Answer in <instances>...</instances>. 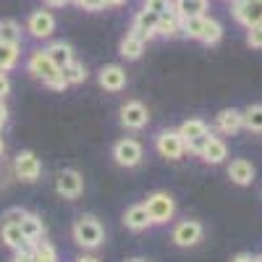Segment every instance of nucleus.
Listing matches in <instances>:
<instances>
[{"label":"nucleus","mask_w":262,"mask_h":262,"mask_svg":"<svg viewBox=\"0 0 262 262\" xmlns=\"http://www.w3.org/2000/svg\"><path fill=\"white\" fill-rule=\"evenodd\" d=\"M228 179H231L233 184H238V186H249V184L254 181V168H252V163H247V160H233V163L228 165Z\"/></svg>","instance_id":"obj_15"},{"label":"nucleus","mask_w":262,"mask_h":262,"mask_svg":"<svg viewBox=\"0 0 262 262\" xmlns=\"http://www.w3.org/2000/svg\"><path fill=\"white\" fill-rule=\"evenodd\" d=\"M76 262H100V259H97V257H79Z\"/></svg>","instance_id":"obj_42"},{"label":"nucleus","mask_w":262,"mask_h":262,"mask_svg":"<svg viewBox=\"0 0 262 262\" xmlns=\"http://www.w3.org/2000/svg\"><path fill=\"white\" fill-rule=\"evenodd\" d=\"M226 155H228L226 142H223V139H217V137H210V142H207L205 149H202V158H205L207 163L217 165V163H223V160H226Z\"/></svg>","instance_id":"obj_20"},{"label":"nucleus","mask_w":262,"mask_h":262,"mask_svg":"<svg viewBox=\"0 0 262 262\" xmlns=\"http://www.w3.org/2000/svg\"><path fill=\"white\" fill-rule=\"evenodd\" d=\"M27 217V212L21 210V207H13V210H8L6 215H3V223H16V226H21V221Z\"/></svg>","instance_id":"obj_35"},{"label":"nucleus","mask_w":262,"mask_h":262,"mask_svg":"<svg viewBox=\"0 0 262 262\" xmlns=\"http://www.w3.org/2000/svg\"><path fill=\"white\" fill-rule=\"evenodd\" d=\"M254 262H262V257H254Z\"/></svg>","instance_id":"obj_44"},{"label":"nucleus","mask_w":262,"mask_h":262,"mask_svg":"<svg viewBox=\"0 0 262 262\" xmlns=\"http://www.w3.org/2000/svg\"><path fill=\"white\" fill-rule=\"evenodd\" d=\"M223 37V27H221V21H215V18H205V27L200 32V42H205V45H217Z\"/></svg>","instance_id":"obj_24"},{"label":"nucleus","mask_w":262,"mask_h":262,"mask_svg":"<svg viewBox=\"0 0 262 262\" xmlns=\"http://www.w3.org/2000/svg\"><path fill=\"white\" fill-rule=\"evenodd\" d=\"M45 53H48V58L53 60V66H55L58 71H63L66 66L74 60V53H71V48L66 45V42H53V45H50Z\"/></svg>","instance_id":"obj_19"},{"label":"nucleus","mask_w":262,"mask_h":262,"mask_svg":"<svg viewBox=\"0 0 262 262\" xmlns=\"http://www.w3.org/2000/svg\"><path fill=\"white\" fill-rule=\"evenodd\" d=\"M29 252H32L34 262H58V257H55V249H53L48 242H39V238L29 244Z\"/></svg>","instance_id":"obj_26"},{"label":"nucleus","mask_w":262,"mask_h":262,"mask_svg":"<svg viewBox=\"0 0 262 262\" xmlns=\"http://www.w3.org/2000/svg\"><path fill=\"white\" fill-rule=\"evenodd\" d=\"M147 212L152 217V223H168L173 212H176V205H173V196L165 194V191H158V194H152L149 200H147Z\"/></svg>","instance_id":"obj_2"},{"label":"nucleus","mask_w":262,"mask_h":262,"mask_svg":"<svg viewBox=\"0 0 262 262\" xmlns=\"http://www.w3.org/2000/svg\"><path fill=\"white\" fill-rule=\"evenodd\" d=\"M149 121V113L142 102H126L121 107V123L126 128H144Z\"/></svg>","instance_id":"obj_9"},{"label":"nucleus","mask_w":262,"mask_h":262,"mask_svg":"<svg viewBox=\"0 0 262 262\" xmlns=\"http://www.w3.org/2000/svg\"><path fill=\"white\" fill-rule=\"evenodd\" d=\"M123 223H126V228H131V231H144V228L152 223V217H149V212H147L144 205H134V207L126 210Z\"/></svg>","instance_id":"obj_16"},{"label":"nucleus","mask_w":262,"mask_h":262,"mask_svg":"<svg viewBox=\"0 0 262 262\" xmlns=\"http://www.w3.org/2000/svg\"><path fill=\"white\" fill-rule=\"evenodd\" d=\"M16 173H18V179H24V181H37L39 173H42V165L32 152H21L16 158Z\"/></svg>","instance_id":"obj_12"},{"label":"nucleus","mask_w":262,"mask_h":262,"mask_svg":"<svg viewBox=\"0 0 262 262\" xmlns=\"http://www.w3.org/2000/svg\"><path fill=\"white\" fill-rule=\"evenodd\" d=\"M158 152L163 158H170V160H179L181 155H184V149H186V144H184V137L179 134V131H163V134H158Z\"/></svg>","instance_id":"obj_5"},{"label":"nucleus","mask_w":262,"mask_h":262,"mask_svg":"<svg viewBox=\"0 0 262 262\" xmlns=\"http://www.w3.org/2000/svg\"><path fill=\"white\" fill-rule=\"evenodd\" d=\"M170 3L173 0H144V11H152V13H165V11H170Z\"/></svg>","instance_id":"obj_32"},{"label":"nucleus","mask_w":262,"mask_h":262,"mask_svg":"<svg viewBox=\"0 0 262 262\" xmlns=\"http://www.w3.org/2000/svg\"><path fill=\"white\" fill-rule=\"evenodd\" d=\"M29 71H32L34 76H39L45 84H48L53 76H58V69L53 66V60L48 58V53H45V50L32 53V58H29Z\"/></svg>","instance_id":"obj_11"},{"label":"nucleus","mask_w":262,"mask_h":262,"mask_svg":"<svg viewBox=\"0 0 262 262\" xmlns=\"http://www.w3.org/2000/svg\"><path fill=\"white\" fill-rule=\"evenodd\" d=\"M131 262H144V259H131Z\"/></svg>","instance_id":"obj_46"},{"label":"nucleus","mask_w":262,"mask_h":262,"mask_svg":"<svg viewBox=\"0 0 262 262\" xmlns=\"http://www.w3.org/2000/svg\"><path fill=\"white\" fill-rule=\"evenodd\" d=\"M0 152H3V139H0Z\"/></svg>","instance_id":"obj_45"},{"label":"nucleus","mask_w":262,"mask_h":262,"mask_svg":"<svg viewBox=\"0 0 262 262\" xmlns=\"http://www.w3.org/2000/svg\"><path fill=\"white\" fill-rule=\"evenodd\" d=\"M233 18L244 27L262 24V0H236L233 3Z\"/></svg>","instance_id":"obj_3"},{"label":"nucleus","mask_w":262,"mask_h":262,"mask_svg":"<svg viewBox=\"0 0 262 262\" xmlns=\"http://www.w3.org/2000/svg\"><path fill=\"white\" fill-rule=\"evenodd\" d=\"M0 233H3V242H6L11 249H24V247L29 244L27 236H24V231H21V226H16V223H3Z\"/></svg>","instance_id":"obj_21"},{"label":"nucleus","mask_w":262,"mask_h":262,"mask_svg":"<svg viewBox=\"0 0 262 262\" xmlns=\"http://www.w3.org/2000/svg\"><path fill=\"white\" fill-rule=\"evenodd\" d=\"M21 231H24V236H27V242L32 244V242H37V238H42V231H45V226H42V221L37 215H29L27 212V217L21 221ZM27 244V247H29Z\"/></svg>","instance_id":"obj_25"},{"label":"nucleus","mask_w":262,"mask_h":262,"mask_svg":"<svg viewBox=\"0 0 262 262\" xmlns=\"http://www.w3.org/2000/svg\"><path fill=\"white\" fill-rule=\"evenodd\" d=\"M179 134L184 137V142H191V139H196V137H205V134H210V128H207V123H205V121H200V118H191V121H184V123H181Z\"/></svg>","instance_id":"obj_23"},{"label":"nucleus","mask_w":262,"mask_h":262,"mask_svg":"<svg viewBox=\"0 0 262 262\" xmlns=\"http://www.w3.org/2000/svg\"><path fill=\"white\" fill-rule=\"evenodd\" d=\"M200 238H202V226L196 221H184L173 228V242L179 247H194L200 244Z\"/></svg>","instance_id":"obj_10"},{"label":"nucleus","mask_w":262,"mask_h":262,"mask_svg":"<svg viewBox=\"0 0 262 262\" xmlns=\"http://www.w3.org/2000/svg\"><path fill=\"white\" fill-rule=\"evenodd\" d=\"M155 27H158V13H152V11H144V8H142V11L134 16L131 34L139 37L142 42H147V39H152V37H158V34H155Z\"/></svg>","instance_id":"obj_8"},{"label":"nucleus","mask_w":262,"mask_h":262,"mask_svg":"<svg viewBox=\"0 0 262 262\" xmlns=\"http://www.w3.org/2000/svg\"><path fill=\"white\" fill-rule=\"evenodd\" d=\"M100 86L107 92H118L126 86V71L121 66H105L100 71Z\"/></svg>","instance_id":"obj_13"},{"label":"nucleus","mask_w":262,"mask_h":262,"mask_svg":"<svg viewBox=\"0 0 262 262\" xmlns=\"http://www.w3.org/2000/svg\"><path fill=\"white\" fill-rule=\"evenodd\" d=\"M55 189H58L60 196H66V200H76L84 191V179L76 170H60L58 179H55Z\"/></svg>","instance_id":"obj_4"},{"label":"nucleus","mask_w":262,"mask_h":262,"mask_svg":"<svg viewBox=\"0 0 262 262\" xmlns=\"http://www.w3.org/2000/svg\"><path fill=\"white\" fill-rule=\"evenodd\" d=\"M244 126V113L236 111V107H226V111L217 113V128L223 131V134H233Z\"/></svg>","instance_id":"obj_14"},{"label":"nucleus","mask_w":262,"mask_h":262,"mask_svg":"<svg viewBox=\"0 0 262 262\" xmlns=\"http://www.w3.org/2000/svg\"><path fill=\"white\" fill-rule=\"evenodd\" d=\"M45 6H50V8H63L66 3H71V0H42Z\"/></svg>","instance_id":"obj_39"},{"label":"nucleus","mask_w":262,"mask_h":262,"mask_svg":"<svg viewBox=\"0 0 262 262\" xmlns=\"http://www.w3.org/2000/svg\"><path fill=\"white\" fill-rule=\"evenodd\" d=\"M48 86H50V90H66V86H69V81H66L63 71H58V76H53V79L48 81Z\"/></svg>","instance_id":"obj_36"},{"label":"nucleus","mask_w":262,"mask_h":262,"mask_svg":"<svg viewBox=\"0 0 262 262\" xmlns=\"http://www.w3.org/2000/svg\"><path fill=\"white\" fill-rule=\"evenodd\" d=\"M142 53H144V42L128 32V34L121 39V55H123L126 60H137Z\"/></svg>","instance_id":"obj_22"},{"label":"nucleus","mask_w":262,"mask_h":262,"mask_svg":"<svg viewBox=\"0 0 262 262\" xmlns=\"http://www.w3.org/2000/svg\"><path fill=\"white\" fill-rule=\"evenodd\" d=\"M226 3H236V0H226Z\"/></svg>","instance_id":"obj_47"},{"label":"nucleus","mask_w":262,"mask_h":262,"mask_svg":"<svg viewBox=\"0 0 262 262\" xmlns=\"http://www.w3.org/2000/svg\"><path fill=\"white\" fill-rule=\"evenodd\" d=\"M8 90H11V81H8V76L3 71H0V97L8 95Z\"/></svg>","instance_id":"obj_38"},{"label":"nucleus","mask_w":262,"mask_h":262,"mask_svg":"<svg viewBox=\"0 0 262 262\" xmlns=\"http://www.w3.org/2000/svg\"><path fill=\"white\" fill-rule=\"evenodd\" d=\"M27 29H29V34L37 37V39H48V37L55 32V18H53L50 11H34V13L29 16V21H27Z\"/></svg>","instance_id":"obj_7"},{"label":"nucleus","mask_w":262,"mask_h":262,"mask_svg":"<svg viewBox=\"0 0 262 262\" xmlns=\"http://www.w3.org/2000/svg\"><path fill=\"white\" fill-rule=\"evenodd\" d=\"M181 32V18L176 16V11H165L158 16V27H155V34L160 37H176Z\"/></svg>","instance_id":"obj_18"},{"label":"nucleus","mask_w":262,"mask_h":262,"mask_svg":"<svg viewBox=\"0 0 262 262\" xmlns=\"http://www.w3.org/2000/svg\"><path fill=\"white\" fill-rule=\"evenodd\" d=\"M113 158H116V163L123 165V168H134V165H139V160H142V147H139V142H134V139H121V142L113 147Z\"/></svg>","instance_id":"obj_6"},{"label":"nucleus","mask_w":262,"mask_h":262,"mask_svg":"<svg viewBox=\"0 0 262 262\" xmlns=\"http://www.w3.org/2000/svg\"><path fill=\"white\" fill-rule=\"evenodd\" d=\"M247 45L254 50H262V24L247 27Z\"/></svg>","instance_id":"obj_31"},{"label":"nucleus","mask_w":262,"mask_h":262,"mask_svg":"<svg viewBox=\"0 0 262 262\" xmlns=\"http://www.w3.org/2000/svg\"><path fill=\"white\" fill-rule=\"evenodd\" d=\"M244 128L262 131V105H252L244 111Z\"/></svg>","instance_id":"obj_29"},{"label":"nucleus","mask_w":262,"mask_h":262,"mask_svg":"<svg viewBox=\"0 0 262 262\" xmlns=\"http://www.w3.org/2000/svg\"><path fill=\"white\" fill-rule=\"evenodd\" d=\"M210 137H212V134H205V137H196V139H191V142H184V144L189 147V152H196V155H202V149H205V144L210 142Z\"/></svg>","instance_id":"obj_34"},{"label":"nucleus","mask_w":262,"mask_h":262,"mask_svg":"<svg viewBox=\"0 0 262 262\" xmlns=\"http://www.w3.org/2000/svg\"><path fill=\"white\" fill-rule=\"evenodd\" d=\"M3 121H6V107L0 105V128H3Z\"/></svg>","instance_id":"obj_43"},{"label":"nucleus","mask_w":262,"mask_h":262,"mask_svg":"<svg viewBox=\"0 0 262 262\" xmlns=\"http://www.w3.org/2000/svg\"><path fill=\"white\" fill-rule=\"evenodd\" d=\"M16 60H18V45H11V42L0 39V71L13 69Z\"/></svg>","instance_id":"obj_27"},{"label":"nucleus","mask_w":262,"mask_h":262,"mask_svg":"<svg viewBox=\"0 0 262 262\" xmlns=\"http://www.w3.org/2000/svg\"><path fill=\"white\" fill-rule=\"evenodd\" d=\"M170 11H176L179 18H189V16H205L207 11V0H173Z\"/></svg>","instance_id":"obj_17"},{"label":"nucleus","mask_w":262,"mask_h":262,"mask_svg":"<svg viewBox=\"0 0 262 262\" xmlns=\"http://www.w3.org/2000/svg\"><path fill=\"white\" fill-rule=\"evenodd\" d=\"M71 3L79 6V8H84V11H92V13H97V11L105 8V0H71Z\"/></svg>","instance_id":"obj_33"},{"label":"nucleus","mask_w":262,"mask_h":262,"mask_svg":"<svg viewBox=\"0 0 262 262\" xmlns=\"http://www.w3.org/2000/svg\"><path fill=\"white\" fill-rule=\"evenodd\" d=\"M0 39L3 42H11V45H18L21 42V27L11 18H3L0 21Z\"/></svg>","instance_id":"obj_28"},{"label":"nucleus","mask_w":262,"mask_h":262,"mask_svg":"<svg viewBox=\"0 0 262 262\" xmlns=\"http://www.w3.org/2000/svg\"><path fill=\"white\" fill-rule=\"evenodd\" d=\"M231 262H254V257L252 254H236Z\"/></svg>","instance_id":"obj_40"},{"label":"nucleus","mask_w":262,"mask_h":262,"mask_svg":"<svg viewBox=\"0 0 262 262\" xmlns=\"http://www.w3.org/2000/svg\"><path fill=\"white\" fill-rule=\"evenodd\" d=\"M63 76H66V81H69V84H81V81L86 79V69H84V63L71 60V63L63 69Z\"/></svg>","instance_id":"obj_30"},{"label":"nucleus","mask_w":262,"mask_h":262,"mask_svg":"<svg viewBox=\"0 0 262 262\" xmlns=\"http://www.w3.org/2000/svg\"><path fill=\"white\" fill-rule=\"evenodd\" d=\"M74 238H76V244L84 247V249H95L102 244V238H105V231L102 226L97 223V217L92 215H81L79 221L74 223Z\"/></svg>","instance_id":"obj_1"},{"label":"nucleus","mask_w":262,"mask_h":262,"mask_svg":"<svg viewBox=\"0 0 262 262\" xmlns=\"http://www.w3.org/2000/svg\"><path fill=\"white\" fill-rule=\"evenodd\" d=\"M13 262H34V257H32V252L29 249H18V254H16V259Z\"/></svg>","instance_id":"obj_37"},{"label":"nucleus","mask_w":262,"mask_h":262,"mask_svg":"<svg viewBox=\"0 0 262 262\" xmlns=\"http://www.w3.org/2000/svg\"><path fill=\"white\" fill-rule=\"evenodd\" d=\"M123 3H128V0H105V6H123Z\"/></svg>","instance_id":"obj_41"}]
</instances>
